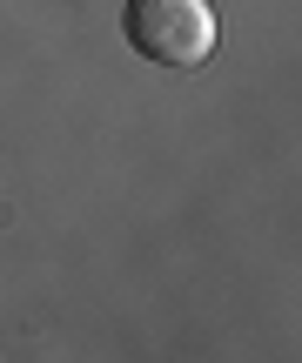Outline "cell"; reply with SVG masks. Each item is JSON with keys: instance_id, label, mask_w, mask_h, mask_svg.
Segmentation results:
<instances>
[{"instance_id": "6da1fadb", "label": "cell", "mask_w": 302, "mask_h": 363, "mask_svg": "<svg viewBox=\"0 0 302 363\" xmlns=\"http://www.w3.org/2000/svg\"><path fill=\"white\" fill-rule=\"evenodd\" d=\"M121 34L141 61L168 67V74H195L215 54V7L209 0H128Z\"/></svg>"}]
</instances>
